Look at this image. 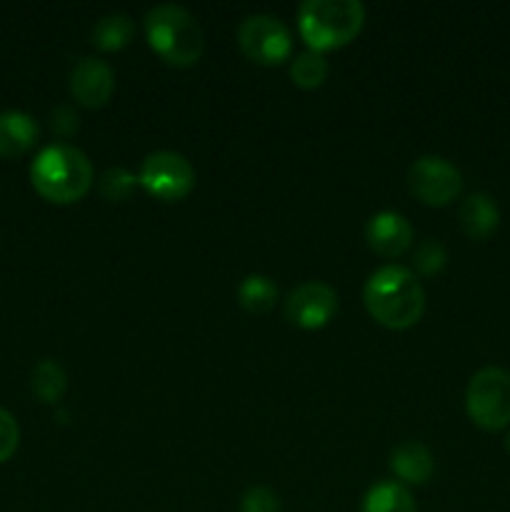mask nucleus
<instances>
[{"label": "nucleus", "mask_w": 510, "mask_h": 512, "mask_svg": "<svg viewBox=\"0 0 510 512\" xmlns=\"http://www.w3.org/2000/svg\"><path fill=\"white\" fill-rule=\"evenodd\" d=\"M363 300L380 325L405 330L420 320L425 310V290L413 270L403 265H383L365 280Z\"/></svg>", "instance_id": "obj_1"}, {"label": "nucleus", "mask_w": 510, "mask_h": 512, "mask_svg": "<svg viewBox=\"0 0 510 512\" xmlns=\"http://www.w3.org/2000/svg\"><path fill=\"white\" fill-rule=\"evenodd\" d=\"M33 188L50 203H75L93 185V165L75 145L55 143L40 150L30 165Z\"/></svg>", "instance_id": "obj_2"}, {"label": "nucleus", "mask_w": 510, "mask_h": 512, "mask_svg": "<svg viewBox=\"0 0 510 512\" xmlns=\"http://www.w3.org/2000/svg\"><path fill=\"white\" fill-rule=\"evenodd\" d=\"M145 38L150 48L170 65L188 68L198 63L205 48V35L195 15L175 3H160L145 13Z\"/></svg>", "instance_id": "obj_3"}, {"label": "nucleus", "mask_w": 510, "mask_h": 512, "mask_svg": "<svg viewBox=\"0 0 510 512\" xmlns=\"http://www.w3.org/2000/svg\"><path fill=\"white\" fill-rule=\"evenodd\" d=\"M365 23L360 0H305L298 8V33L310 50H333L348 45Z\"/></svg>", "instance_id": "obj_4"}, {"label": "nucleus", "mask_w": 510, "mask_h": 512, "mask_svg": "<svg viewBox=\"0 0 510 512\" xmlns=\"http://www.w3.org/2000/svg\"><path fill=\"white\" fill-rule=\"evenodd\" d=\"M465 410L478 428L503 430L510 425V373L498 365L480 368L465 390Z\"/></svg>", "instance_id": "obj_5"}, {"label": "nucleus", "mask_w": 510, "mask_h": 512, "mask_svg": "<svg viewBox=\"0 0 510 512\" xmlns=\"http://www.w3.org/2000/svg\"><path fill=\"white\" fill-rule=\"evenodd\" d=\"M238 45L260 65H278L293 53V33L278 15L253 13L240 20Z\"/></svg>", "instance_id": "obj_6"}, {"label": "nucleus", "mask_w": 510, "mask_h": 512, "mask_svg": "<svg viewBox=\"0 0 510 512\" xmlns=\"http://www.w3.org/2000/svg\"><path fill=\"white\" fill-rule=\"evenodd\" d=\"M138 180L150 195L165 200V203H173L193 190L195 170L185 155L175 153V150H155L140 165Z\"/></svg>", "instance_id": "obj_7"}, {"label": "nucleus", "mask_w": 510, "mask_h": 512, "mask_svg": "<svg viewBox=\"0 0 510 512\" xmlns=\"http://www.w3.org/2000/svg\"><path fill=\"white\" fill-rule=\"evenodd\" d=\"M408 190L425 205H448L463 190V175L443 155H423L408 168Z\"/></svg>", "instance_id": "obj_8"}, {"label": "nucleus", "mask_w": 510, "mask_h": 512, "mask_svg": "<svg viewBox=\"0 0 510 512\" xmlns=\"http://www.w3.org/2000/svg\"><path fill=\"white\" fill-rule=\"evenodd\" d=\"M335 310H338V293L320 280L298 285L285 300V318L305 330H318L328 325Z\"/></svg>", "instance_id": "obj_9"}, {"label": "nucleus", "mask_w": 510, "mask_h": 512, "mask_svg": "<svg viewBox=\"0 0 510 512\" xmlns=\"http://www.w3.org/2000/svg\"><path fill=\"white\" fill-rule=\"evenodd\" d=\"M115 90V73L105 60L80 58L70 70V93L85 108H100Z\"/></svg>", "instance_id": "obj_10"}, {"label": "nucleus", "mask_w": 510, "mask_h": 512, "mask_svg": "<svg viewBox=\"0 0 510 512\" xmlns=\"http://www.w3.org/2000/svg\"><path fill=\"white\" fill-rule=\"evenodd\" d=\"M368 245L383 258H400L413 243V228L408 218L395 210H380L365 225Z\"/></svg>", "instance_id": "obj_11"}, {"label": "nucleus", "mask_w": 510, "mask_h": 512, "mask_svg": "<svg viewBox=\"0 0 510 512\" xmlns=\"http://www.w3.org/2000/svg\"><path fill=\"white\" fill-rule=\"evenodd\" d=\"M460 228L468 238L485 240L498 230L500 225V208L495 203L493 195L488 193H470L468 198L460 203L458 210Z\"/></svg>", "instance_id": "obj_12"}, {"label": "nucleus", "mask_w": 510, "mask_h": 512, "mask_svg": "<svg viewBox=\"0 0 510 512\" xmlns=\"http://www.w3.org/2000/svg\"><path fill=\"white\" fill-rule=\"evenodd\" d=\"M38 140V123L23 110L0 113V158H18Z\"/></svg>", "instance_id": "obj_13"}, {"label": "nucleus", "mask_w": 510, "mask_h": 512, "mask_svg": "<svg viewBox=\"0 0 510 512\" xmlns=\"http://www.w3.org/2000/svg\"><path fill=\"white\" fill-rule=\"evenodd\" d=\"M390 470H393L403 483L423 485L428 483L430 475H433L435 458L423 443L408 440V443L398 445V448L390 453Z\"/></svg>", "instance_id": "obj_14"}, {"label": "nucleus", "mask_w": 510, "mask_h": 512, "mask_svg": "<svg viewBox=\"0 0 510 512\" xmlns=\"http://www.w3.org/2000/svg\"><path fill=\"white\" fill-rule=\"evenodd\" d=\"M360 512H418V505L405 485L383 480L365 493Z\"/></svg>", "instance_id": "obj_15"}, {"label": "nucleus", "mask_w": 510, "mask_h": 512, "mask_svg": "<svg viewBox=\"0 0 510 512\" xmlns=\"http://www.w3.org/2000/svg\"><path fill=\"white\" fill-rule=\"evenodd\" d=\"M135 23L125 13H105L90 30V43L100 50H120L133 40Z\"/></svg>", "instance_id": "obj_16"}, {"label": "nucleus", "mask_w": 510, "mask_h": 512, "mask_svg": "<svg viewBox=\"0 0 510 512\" xmlns=\"http://www.w3.org/2000/svg\"><path fill=\"white\" fill-rule=\"evenodd\" d=\"M275 300H278V285H275L273 278H268V275L250 273L240 280L238 303L243 305V310H248V313H268V310H273Z\"/></svg>", "instance_id": "obj_17"}, {"label": "nucleus", "mask_w": 510, "mask_h": 512, "mask_svg": "<svg viewBox=\"0 0 510 512\" xmlns=\"http://www.w3.org/2000/svg\"><path fill=\"white\" fill-rule=\"evenodd\" d=\"M30 388H33L35 398L43 403H58L68 388V373L58 360H40L30 373Z\"/></svg>", "instance_id": "obj_18"}, {"label": "nucleus", "mask_w": 510, "mask_h": 512, "mask_svg": "<svg viewBox=\"0 0 510 512\" xmlns=\"http://www.w3.org/2000/svg\"><path fill=\"white\" fill-rule=\"evenodd\" d=\"M328 70V60L318 50L308 48L290 60V78H293L295 85H300L305 90L320 88L325 83V78H328Z\"/></svg>", "instance_id": "obj_19"}, {"label": "nucleus", "mask_w": 510, "mask_h": 512, "mask_svg": "<svg viewBox=\"0 0 510 512\" xmlns=\"http://www.w3.org/2000/svg\"><path fill=\"white\" fill-rule=\"evenodd\" d=\"M140 185L138 175H133L130 170H125L123 165H115V168H108L98 180L100 195L110 203H123L130 195L135 193V188Z\"/></svg>", "instance_id": "obj_20"}, {"label": "nucleus", "mask_w": 510, "mask_h": 512, "mask_svg": "<svg viewBox=\"0 0 510 512\" xmlns=\"http://www.w3.org/2000/svg\"><path fill=\"white\" fill-rule=\"evenodd\" d=\"M448 263V250L440 240L425 238L420 240L418 248H415L413 255V268L418 270L420 275H435L445 268Z\"/></svg>", "instance_id": "obj_21"}, {"label": "nucleus", "mask_w": 510, "mask_h": 512, "mask_svg": "<svg viewBox=\"0 0 510 512\" xmlns=\"http://www.w3.org/2000/svg\"><path fill=\"white\" fill-rule=\"evenodd\" d=\"M283 505H280V498L270 488H263V485H253L243 493L240 498V512H280Z\"/></svg>", "instance_id": "obj_22"}, {"label": "nucleus", "mask_w": 510, "mask_h": 512, "mask_svg": "<svg viewBox=\"0 0 510 512\" xmlns=\"http://www.w3.org/2000/svg\"><path fill=\"white\" fill-rule=\"evenodd\" d=\"M18 440H20L18 423H15V418L8 413V410L0 408V463H5V460L18 450Z\"/></svg>", "instance_id": "obj_23"}, {"label": "nucleus", "mask_w": 510, "mask_h": 512, "mask_svg": "<svg viewBox=\"0 0 510 512\" xmlns=\"http://www.w3.org/2000/svg\"><path fill=\"white\" fill-rule=\"evenodd\" d=\"M50 128L58 135H63V138H70V135L78 130V113H75L70 105H58V108L50 113Z\"/></svg>", "instance_id": "obj_24"}, {"label": "nucleus", "mask_w": 510, "mask_h": 512, "mask_svg": "<svg viewBox=\"0 0 510 512\" xmlns=\"http://www.w3.org/2000/svg\"><path fill=\"white\" fill-rule=\"evenodd\" d=\"M505 450H508V453H510V433H508V438H505Z\"/></svg>", "instance_id": "obj_25"}]
</instances>
